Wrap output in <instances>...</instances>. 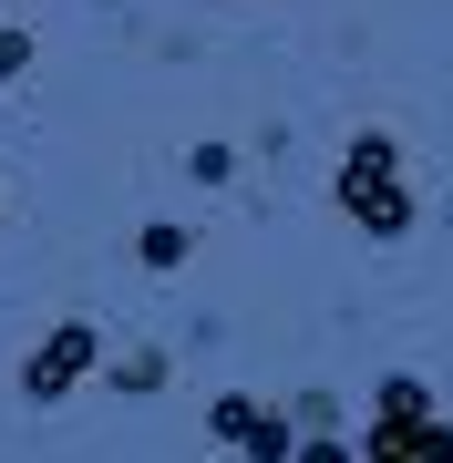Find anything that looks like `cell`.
Masks as SVG:
<instances>
[{
  "mask_svg": "<svg viewBox=\"0 0 453 463\" xmlns=\"http://www.w3.org/2000/svg\"><path fill=\"white\" fill-rule=\"evenodd\" d=\"M299 463H351V453H340V443H330V432H319V443H309V453H299Z\"/></svg>",
  "mask_w": 453,
  "mask_h": 463,
  "instance_id": "6",
  "label": "cell"
},
{
  "mask_svg": "<svg viewBox=\"0 0 453 463\" xmlns=\"http://www.w3.org/2000/svg\"><path fill=\"white\" fill-rule=\"evenodd\" d=\"M340 206H351L371 237L412 227V185H402V145H392V134H361V145L340 155Z\"/></svg>",
  "mask_w": 453,
  "mask_h": 463,
  "instance_id": "1",
  "label": "cell"
},
{
  "mask_svg": "<svg viewBox=\"0 0 453 463\" xmlns=\"http://www.w3.org/2000/svg\"><path fill=\"white\" fill-rule=\"evenodd\" d=\"M217 432H227L248 463H288V422H278V412H258V402H217Z\"/></svg>",
  "mask_w": 453,
  "mask_h": 463,
  "instance_id": "3",
  "label": "cell"
},
{
  "mask_svg": "<svg viewBox=\"0 0 453 463\" xmlns=\"http://www.w3.org/2000/svg\"><path fill=\"white\" fill-rule=\"evenodd\" d=\"M72 371H93V330H52V340H42V361L21 371V381H32V392H62Z\"/></svg>",
  "mask_w": 453,
  "mask_h": 463,
  "instance_id": "4",
  "label": "cell"
},
{
  "mask_svg": "<svg viewBox=\"0 0 453 463\" xmlns=\"http://www.w3.org/2000/svg\"><path fill=\"white\" fill-rule=\"evenodd\" d=\"M21 52H32V42H21V32H0V72H21Z\"/></svg>",
  "mask_w": 453,
  "mask_h": 463,
  "instance_id": "5",
  "label": "cell"
},
{
  "mask_svg": "<svg viewBox=\"0 0 453 463\" xmlns=\"http://www.w3.org/2000/svg\"><path fill=\"white\" fill-rule=\"evenodd\" d=\"M371 463H453V432L433 422L422 381H382V432H371Z\"/></svg>",
  "mask_w": 453,
  "mask_h": 463,
  "instance_id": "2",
  "label": "cell"
}]
</instances>
